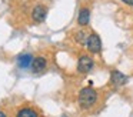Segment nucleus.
<instances>
[{
  "mask_svg": "<svg viewBox=\"0 0 133 117\" xmlns=\"http://www.w3.org/2000/svg\"><path fill=\"white\" fill-rule=\"evenodd\" d=\"M96 100H97V94H96V91L93 90V88L84 87V88L80 90V94H79V103H80V106L83 108L92 107V106L96 103Z\"/></svg>",
  "mask_w": 133,
  "mask_h": 117,
  "instance_id": "1",
  "label": "nucleus"
},
{
  "mask_svg": "<svg viewBox=\"0 0 133 117\" xmlns=\"http://www.w3.org/2000/svg\"><path fill=\"white\" fill-rule=\"evenodd\" d=\"M86 46L89 49V51L92 53H99L102 49V42H100V37L97 34H90L87 37V42H86Z\"/></svg>",
  "mask_w": 133,
  "mask_h": 117,
  "instance_id": "2",
  "label": "nucleus"
},
{
  "mask_svg": "<svg viewBox=\"0 0 133 117\" xmlns=\"http://www.w3.org/2000/svg\"><path fill=\"white\" fill-rule=\"evenodd\" d=\"M93 67V60L89 56H82L77 61V70L80 73H89Z\"/></svg>",
  "mask_w": 133,
  "mask_h": 117,
  "instance_id": "3",
  "label": "nucleus"
},
{
  "mask_svg": "<svg viewBox=\"0 0 133 117\" xmlns=\"http://www.w3.org/2000/svg\"><path fill=\"white\" fill-rule=\"evenodd\" d=\"M46 13H47V9L44 7V6H42V4L36 6V7L33 9V13H32V19H33V22H36V23H42L44 19H46Z\"/></svg>",
  "mask_w": 133,
  "mask_h": 117,
  "instance_id": "4",
  "label": "nucleus"
},
{
  "mask_svg": "<svg viewBox=\"0 0 133 117\" xmlns=\"http://www.w3.org/2000/svg\"><path fill=\"white\" fill-rule=\"evenodd\" d=\"M110 81H112V84L115 86H123L124 83L127 81V77L124 76L123 73H120V71H112V76H110Z\"/></svg>",
  "mask_w": 133,
  "mask_h": 117,
  "instance_id": "5",
  "label": "nucleus"
},
{
  "mask_svg": "<svg viewBox=\"0 0 133 117\" xmlns=\"http://www.w3.org/2000/svg\"><path fill=\"white\" fill-rule=\"evenodd\" d=\"M46 68V60L43 57H35L32 61V71L33 73H39Z\"/></svg>",
  "mask_w": 133,
  "mask_h": 117,
  "instance_id": "6",
  "label": "nucleus"
},
{
  "mask_svg": "<svg viewBox=\"0 0 133 117\" xmlns=\"http://www.w3.org/2000/svg\"><path fill=\"white\" fill-rule=\"evenodd\" d=\"M89 20H90V13L87 9H82L79 11V16H77V22L80 26H86L89 24Z\"/></svg>",
  "mask_w": 133,
  "mask_h": 117,
  "instance_id": "7",
  "label": "nucleus"
},
{
  "mask_svg": "<svg viewBox=\"0 0 133 117\" xmlns=\"http://www.w3.org/2000/svg\"><path fill=\"white\" fill-rule=\"evenodd\" d=\"M32 61H33V57L30 54H23V56L19 57V66L23 68H26L29 64H32Z\"/></svg>",
  "mask_w": 133,
  "mask_h": 117,
  "instance_id": "8",
  "label": "nucleus"
},
{
  "mask_svg": "<svg viewBox=\"0 0 133 117\" xmlns=\"http://www.w3.org/2000/svg\"><path fill=\"white\" fill-rule=\"evenodd\" d=\"M16 117H37V114H36V111L32 110V108H22Z\"/></svg>",
  "mask_w": 133,
  "mask_h": 117,
  "instance_id": "9",
  "label": "nucleus"
},
{
  "mask_svg": "<svg viewBox=\"0 0 133 117\" xmlns=\"http://www.w3.org/2000/svg\"><path fill=\"white\" fill-rule=\"evenodd\" d=\"M76 42L77 43H86L87 42L86 33H84V31H77V33H76Z\"/></svg>",
  "mask_w": 133,
  "mask_h": 117,
  "instance_id": "10",
  "label": "nucleus"
},
{
  "mask_svg": "<svg viewBox=\"0 0 133 117\" xmlns=\"http://www.w3.org/2000/svg\"><path fill=\"white\" fill-rule=\"evenodd\" d=\"M123 3H126V4H130V6H133V0H122Z\"/></svg>",
  "mask_w": 133,
  "mask_h": 117,
  "instance_id": "11",
  "label": "nucleus"
},
{
  "mask_svg": "<svg viewBox=\"0 0 133 117\" xmlns=\"http://www.w3.org/2000/svg\"><path fill=\"white\" fill-rule=\"evenodd\" d=\"M0 117H6V114H4L3 111H0Z\"/></svg>",
  "mask_w": 133,
  "mask_h": 117,
  "instance_id": "12",
  "label": "nucleus"
}]
</instances>
